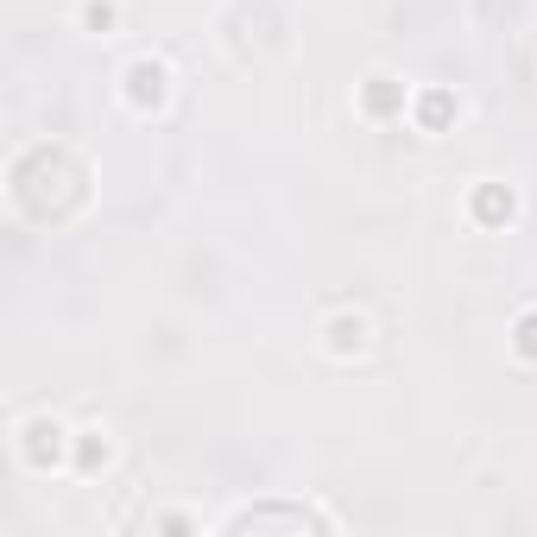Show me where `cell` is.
<instances>
[{
    "instance_id": "cell-1",
    "label": "cell",
    "mask_w": 537,
    "mask_h": 537,
    "mask_svg": "<svg viewBox=\"0 0 537 537\" xmlns=\"http://www.w3.org/2000/svg\"><path fill=\"white\" fill-rule=\"evenodd\" d=\"M247 525H335L329 512H310V506H278V512H234V519H222V531H247Z\"/></svg>"
},
{
    "instance_id": "cell-2",
    "label": "cell",
    "mask_w": 537,
    "mask_h": 537,
    "mask_svg": "<svg viewBox=\"0 0 537 537\" xmlns=\"http://www.w3.org/2000/svg\"><path fill=\"white\" fill-rule=\"evenodd\" d=\"M323 348L329 354H367L373 348V323L367 316H335V323L323 329Z\"/></svg>"
},
{
    "instance_id": "cell-3",
    "label": "cell",
    "mask_w": 537,
    "mask_h": 537,
    "mask_svg": "<svg viewBox=\"0 0 537 537\" xmlns=\"http://www.w3.org/2000/svg\"><path fill=\"white\" fill-rule=\"evenodd\" d=\"M83 26L89 32H114L121 26V7H114V0H83Z\"/></svg>"
},
{
    "instance_id": "cell-4",
    "label": "cell",
    "mask_w": 537,
    "mask_h": 537,
    "mask_svg": "<svg viewBox=\"0 0 537 537\" xmlns=\"http://www.w3.org/2000/svg\"><path fill=\"white\" fill-rule=\"evenodd\" d=\"M519 354H525V361H537V310L519 316Z\"/></svg>"
}]
</instances>
